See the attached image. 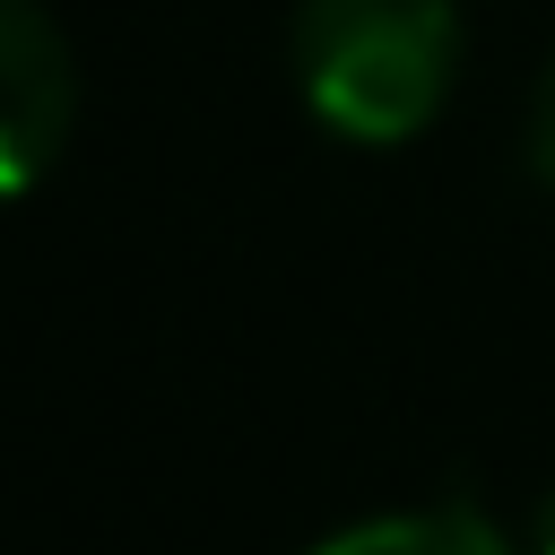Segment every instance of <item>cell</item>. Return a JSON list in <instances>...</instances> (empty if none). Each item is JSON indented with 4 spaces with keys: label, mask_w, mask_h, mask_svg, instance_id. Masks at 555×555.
Wrapping results in <instances>:
<instances>
[{
    "label": "cell",
    "mask_w": 555,
    "mask_h": 555,
    "mask_svg": "<svg viewBox=\"0 0 555 555\" xmlns=\"http://www.w3.org/2000/svg\"><path fill=\"white\" fill-rule=\"evenodd\" d=\"M312 555H512V546L468 503H416V512H373V520L321 538Z\"/></svg>",
    "instance_id": "3957f363"
},
{
    "label": "cell",
    "mask_w": 555,
    "mask_h": 555,
    "mask_svg": "<svg viewBox=\"0 0 555 555\" xmlns=\"http://www.w3.org/2000/svg\"><path fill=\"white\" fill-rule=\"evenodd\" d=\"M78 121V61L43 0H0V199L35 191Z\"/></svg>",
    "instance_id": "7a4b0ae2"
},
{
    "label": "cell",
    "mask_w": 555,
    "mask_h": 555,
    "mask_svg": "<svg viewBox=\"0 0 555 555\" xmlns=\"http://www.w3.org/2000/svg\"><path fill=\"white\" fill-rule=\"evenodd\" d=\"M460 43V0H304L295 87L321 130L356 147H399L442 113Z\"/></svg>",
    "instance_id": "6da1fadb"
},
{
    "label": "cell",
    "mask_w": 555,
    "mask_h": 555,
    "mask_svg": "<svg viewBox=\"0 0 555 555\" xmlns=\"http://www.w3.org/2000/svg\"><path fill=\"white\" fill-rule=\"evenodd\" d=\"M520 156H529V173L555 191V52H546V69H538V87H529V113H520Z\"/></svg>",
    "instance_id": "277c9868"
},
{
    "label": "cell",
    "mask_w": 555,
    "mask_h": 555,
    "mask_svg": "<svg viewBox=\"0 0 555 555\" xmlns=\"http://www.w3.org/2000/svg\"><path fill=\"white\" fill-rule=\"evenodd\" d=\"M529 555H555V494L538 503V529H529Z\"/></svg>",
    "instance_id": "5b68a950"
}]
</instances>
